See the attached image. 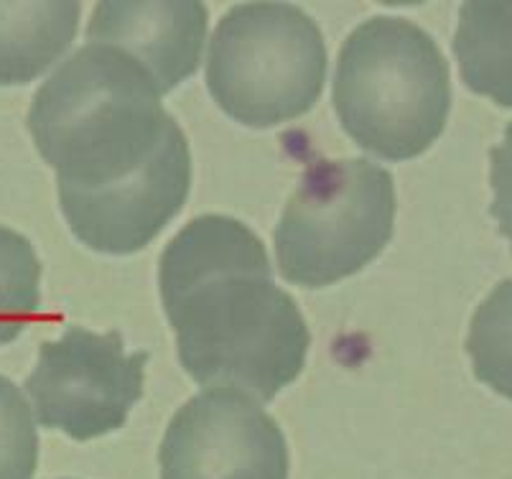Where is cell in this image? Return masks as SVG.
<instances>
[{"instance_id":"9c48e42d","label":"cell","mask_w":512,"mask_h":479,"mask_svg":"<svg viewBox=\"0 0 512 479\" xmlns=\"http://www.w3.org/2000/svg\"><path fill=\"white\" fill-rule=\"evenodd\" d=\"M77 26V0L0 3V87L26 85L54 67Z\"/></svg>"},{"instance_id":"6da1fadb","label":"cell","mask_w":512,"mask_h":479,"mask_svg":"<svg viewBox=\"0 0 512 479\" xmlns=\"http://www.w3.org/2000/svg\"><path fill=\"white\" fill-rule=\"evenodd\" d=\"M29 130L57 169L64 220L97 253L143 250L189 197L184 130L123 51L87 44L69 57L34 95Z\"/></svg>"},{"instance_id":"7a4b0ae2","label":"cell","mask_w":512,"mask_h":479,"mask_svg":"<svg viewBox=\"0 0 512 479\" xmlns=\"http://www.w3.org/2000/svg\"><path fill=\"white\" fill-rule=\"evenodd\" d=\"M158 286L194 383L271 403L304 370L309 327L273 281L260 237L235 217L189 222L161 255Z\"/></svg>"},{"instance_id":"3957f363","label":"cell","mask_w":512,"mask_h":479,"mask_svg":"<svg viewBox=\"0 0 512 479\" xmlns=\"http://www.w3.org/2000/svg\"><path fill=\"white\" fill-rule=\"evenodd\" d=\"M332 100L339 123L362 151L408 161L444 133L451 110L449 64L421 26L375 16L344 41Z\"/></svg>"},{"instance_id":"8992f818","label":"cell","mask_w":512,"mask_h":479,"mask_svg":"<svg viewBox=\"0 0 512 479\" xmlns=\"http://www.w3.org/2000/svg\"><path fill=\"white\" fill-rule=\"evenodd\" d=\"M148 352H125L118 329L95 334L69 327L57 342L39 347L26 380L36 421L77 441L123 429L130 408L143 398Z\"/></svg>"},{"instance_id":"8fae6325","label":"cell","mask_w":512,"mask_h":479,"mask_svg":"<svg viewBox=\"0 0 512 479\" xmlns=\"http://www.w3.org/2000/svg\"><path fill=\"white\" fill-rule=\"evenodd\" d=\"M467 352L479 383L512 401V278L495 286L469 324Z\"/></svg>"},{"instance_id":"5b68a950","label":"cell","mask_w":512,"mask_h":479,"mask_svg":"<svg viewBox=\"0 0 512 479\" xmlns=\"http://www.w3.org/2000/svg\"><path fill=\"white\" fill-rule=\"evenodd\" d=\"M395 227V181L367 158H319L301 176L276 227L281 276L324 288L383 253Z\"/></svg>"},{"instance_id":"4fadbf2b","label":"cell","mask_w":512,"mask_h":479,"mask_svg":"<svg viewBox=\"0 0 512 479\" xmlns=\"http://www.w3.org/2000/svg\"><path fill=\"white\" fill-rule=\"evenodd\" d=\"M39 464L34 413L16 383L0 375V479H31Z\"/></svg>"},{"instance_id":"52a82bcc","label":"cell","mask_w":512,"mask_h":479,"mask_svg":"<svg viewBox=\"0 0 512 479\" xmlns=\"http://www.w3.org/2000/svg\"><path fill=\"white\" fill-rule=\"evenodd\" d=\"M158 462L161 479H288V444L258 401L214 388L176 411Z\"/></svg>"},{"instance_id":"5bb4252c","label":"cell","mask_w":512,"mask_h":479,"mask_svg":"<svg viewBox=\"0 0 512 479\" xmlns=\"http://www.w3.org/2000/svg\"><path fill=\"white\" fill-rule=\"evenodd\" d=\"M490 181L495 192L490 215L500 225L502 237H507L512 245V123H507L500 146L490 151Z\"/></svg>"},{"instance_id":"7c38bea8","label":"cell","mask_w":512,"mask_h":479,"mask_svg":"<svg viewBox=\"0 0 512 479\" xmlns=\"http://www.w3.org/2000/svg\"><path fill=\"white\" fill-rule=\"evenodd\" d=\"M41 304V263L34 245L0 225V344L21 337Z\"/></svg>"},{"instance_id":"30bf717a","label":"cell","mask_w":512,"mask_h":479,"mask_svg":"<svg viewBox=\"0 0 512 479\" xmlns=\"http://www.w3.org/2000/svg\"><path fill=\"white\" fill-rule=\"evenodd\" d=\"M454 57L474 95L512 110V0L462 3Z\"/></svg>"},{"instance_id":"277c9868","label":"cell","mask_w":512,"mask_h":479,"mask_svg":"<svg viewBox=\"0 0 512 479\" xmlns=\"http://www.w3.org/2000/svg\"><path fill=\"white\" fill-rule=\"evenodd\" d=\"M327 46L311 16L291 3H240L217 23L207 87L248 128L309 113L327 82Z\"/></svg>"},{"instance_id":"ba28073f","label":"cell","mask_w":512,"mask_h":479,"mask_svg":"<svg viewBox=\"0 0 512 479\" xmlns=\"http://www.w3.org/2000/svg\"><path fill=\"white\" fill-rule=\"evenodd\" d=\"M207 18L199 0H102L87 23V41L141 64L164 97L199 69Z\"/></svg>"}]
</instances>
